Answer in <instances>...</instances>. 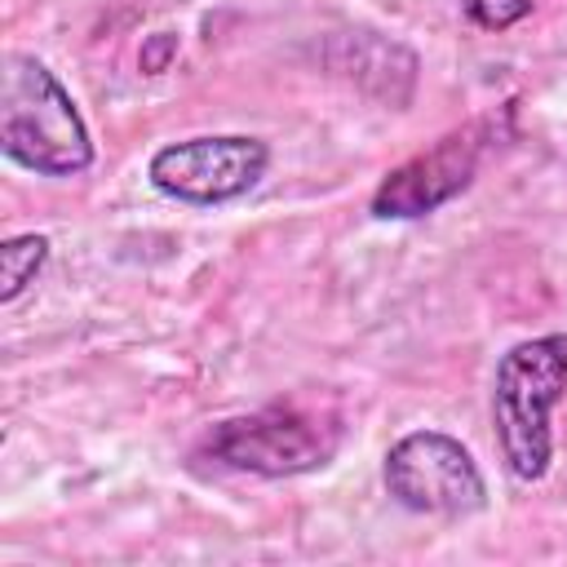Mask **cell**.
<instances>
[{"instance_id":"6da1fadb","label":"cell","mask_w":567,"mask_h":567,"mask_svg":"<svg viewBox=\"0 0 567 567\" xmlns=\"http://www.w3.org/2000/svg\"><path fill=\"white\" fill-rule=\"evenodd\" d=\"M0 151L40 177H80L93 164L89 124L66 84L31 53L4 58L0 80Z\"/></svg>"},{"instance_id":"7a4b0ae2","label":"cell","mask_w":567,"mask_h":567,"mask_svg":"<svg viewBox=\"0 0 567 567\" xmlns=\"http://www.w3.org/2000/svg\"><path fill=\"white\" fill-rule=\"evenodd\" d=\"M567 394V332H545L509 346L492 381V421L505 470L518 483H540L554 461L549 416Z\"/></svg>"},{"instance_id":"3957f363","label":"cell","mask_w":567,"mask_h":567,"mask_svg":"<svg viewBox=\"0 0 567 567\" xmlns=\"http://www.w3.org/2000/svg\"><path fill=\"white\" fill-rule=\"evenodd\" d=\"M341 447V425L292 403H270L248 416L217 421L199 452L226 470L257 474V478H292L323 470Z\"/></svg>"},{"instance_id":"277c9868","label":"cell","mask_w":567,"mask_h":567,"mask_svg":"<svg viewBox=\"0 0 567 567\" xmlns=\"http://www.w3.org/2000/svg\"><path fill=\"white\" fill-rule=\"evenodd\" d=\"M381 478L403 509L430 518H465L487 501L478 461L461 439L443 430H412L399 443H390Z\"/></svg>"},{"instance_id":"5b68a950","label":"cell","mask_w":567,"mask_h":567,"mask_svg":"<svg viewBox=\"0 0 567 567\" xmlns=\"http://www.w3.org/2000/svg\"><path fill=\"white\" fill-rule=\"evenodd\" d=\"M270 168V146L248 133H208L168 142L151 155L146 177L177 204H230L248 195Z\"/></svg>"},{"instance_id":"8992f818","label":"cell","mask_w":567,"mask_h":567,"mask_svg":"<svg viewBox=\"0 0 567 567\" xmlns=\"http://www.w3.org/2000/svg\"><path fill=\"white\" fill-rule=\"evenodd\" d=\"M487 133H492L487 120L465 124V128L439 137L430 151L412 155L408 164L390 168L381 177V186L372 190V217L408 221V217H425V213L443 208L447 199H456L478 173V159L487 151Z\"/></svg>"},{"instance_id":"52a82bcc","label":"cell","mask_w":567,"mask_h":567,"mask_svg":"<svg viewBox=\"0 0 567 567\" xmlns=\"http://www.w3.org/2000/svg\"><path fill=\"white\" fill-rule=\"evenodd\" d=\"M49 261V235H13L0 244V301H13Z\"/></svg>"},{"instance_id":"ba28073f","label":"cell","mask_w":567,"mask_h":567,"mask_svg":"<svg viewBox=\"0 0 567 567\" xmlns=\"http://www.w3.org/2000/svg\"><path fill=\"white\" fill-rule=\"evenodd\" d=\"M456 9L483 31H509L536 9V0H456Z\"/></svg>"},{"instance_id":"9c48e42d","label":"cell","mask_w":567,"mask_h":567,"mask_svg":"<svg viewBox=\"0 0 567 567\" xmlns=\"http://www.w3.org/2000/svg\"><path fill=\"white\" fill-rule=\"evenodd\" d=\"M173 53H177V35L155 31V35L142 44V71H146V75H159V71L173 62Z\"/></svg>"}]
</instances>
